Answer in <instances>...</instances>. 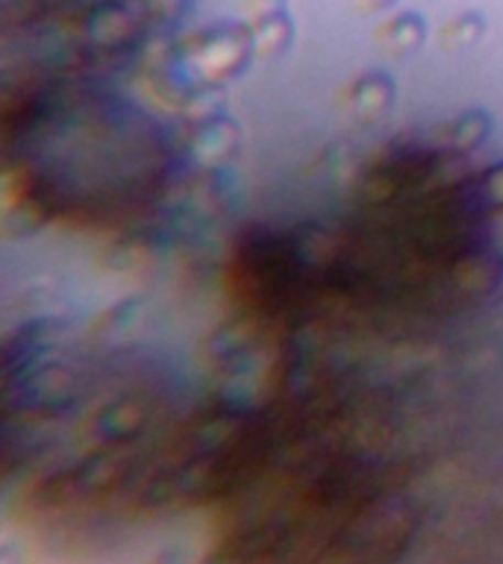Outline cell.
<instances>
[{
    "label": "cell",
    "instance_id": "cell-8",
    "mask_svg": "<svg viewBox=\"0 0 503 564\" xmlns=\"http://www.w3.org/2000/svg\"><path fill=\"white\" fill-rule=\"evenodd\" d=\"M471 198L480 209L492 212V215H503V162L489 165L471 179Z\"/></svg>",
    "mask_w": 503,
    "mask_h": 564
},
{
    "label": "cell",
    "instance_id": "cell-5",
    "mask_svg": "<svg viewBox=\"0 0 503 564\" xmlns=\"http://www.w3.org/2000/svg\"><path fill=\"white\" fill-rule=\"evenodd\" d=\"M374 36L389 54H413L427 42V19L418 10H401L389 15Z\"/></svg>",
    "mask_w": 503,
    "mask_h": 564
},
{
    "label": "cell",
    "instance_id": "cell-9",
    "mask_svg": "<svg viewBox=\"0 0 503 564\" xmlns=\"http://www.w3.org/2000/svg\"><path fill=\"white\" fill-rule=\"evenodd\" d=\"M135 3H139L144 21L162 24V27L183 24L198 7V0H135Z\"/></svg>",
    "mask_w": 503,
    "mask_h": 564
},
{
    "label": "cell",
    "instance_id": "cell-7",
    "mask_svg": "<svg viewBox=\"0 0 503 564\" xmlns=\"http://www.w3.org/2000/svg\"><path fill=\"white\" fill-rule=\"evenodd\" d=\"M485 36V19L477 10L459 12L439 30V42L445 51H466L480 45Z\"/></svg>",
    "mask_w": 503,
    "mask_h": 564
},
{
    "label": "cell",
    "instance_id": "cell-3",
    "mask_svg": "<svg viewBox=\"0 0 503 564\" xmlns=\"http://www.w3.org/2000/svg\"><path fill=\"white\" fill-rule=\"evenodd\" d=\"M397 82L389 71L369 68V71L357 74L342 91V103L351 115L371 121V118L386 115L389 109L395 107Z\"/></svg>",
    "mask_w": 503,
    "mask_h": 564
},
{
    "label": "cell",
    "instance_id": "cell-1",
    "mask_svg": "<svg viewBox=\"0 0 503 564\" xmlns=\"http://www.w3.org/2000/svg\"><path fill=\"white\" fill-rule=\"evenodd\" d=\"M181 51L200 80L225 86L251 68L256 56V38L251 21L221 19L207 27L192 30L189 36L181 38Z\"/></svg>",
    "mask_w": 503,
    "mask_h": 564
},
{
    "label": "cell",
    "instance_id": "cell-2",
    "mask_svg": "<svg viewBox=\"0 0 503 564\" xmlns=\"http://www.w3.org/2000/svg\"><path fill=\"white\" fill-rule=\"evenodd\" d=\"M242 139L244 133L239 121L221 112V115L189 121L186 133H183V151L200 168H216V165H227L239 156Z\"/></svg>",
    "mask_w": 503,
    "mask_h": 564
},
{
    "label": "cell",
    "instance_id": "cell-4",
    "mask_svg": "<svg viewBox=\"0 0 503 564\" xmlns=\"http://www.w3.org/2000/svg\"><path fill=\"white\" fill-rule=\"evenodd\" d=\"M494 130V118L485 112L483 107L462 109L459 115L436 130V139L445 151L450 153H474L477 147H483L489 142V135Z\"/></svg>",
    "mask_w": 503,
    "mask_h": 564
},
{
    "label": "cell",
    "instance_id": "cell-10",
    "mask_svg": "<svg viewBox=\"0 0 503 564\" xmlns=\"http://www.w3.org/2000/svg\"><path fill=\"white\" fill-rule=\"evenodd\" d=\"M244 7H248V12H251V19H256V15L288 10V0H244Z\"/></svg>",
    "mask_w": 503,
    "mask_h": 564
},
{
    "label": "cell",
    "instance_id": "cell-6",
    "mask_svg": "<svg viewBox=\"0 0 503 564\" xmlns=\"http://www.w3.org/2000/svg\"><path fill=\"white\" fill-rule=\"evenodd\" d=\"M251 27L253 38H256V54L260 56L286 54L292 42H295V19H292L288 10L256 15V19H251Z\"/></svg>",
    "mask_w": 503,
    "mask_h": 564
},
{
    "label": "cell",
    "instance_id": "cell-11",
    "mask_svg": "<svg viewBox=\"0 0 503 564\" xmlns=\"http://www.w3.org/2000/svg\"><path fill=\"white\" fill-rule=\"evenodd\" d=\"M353 3L365 12H383V10H392L397 0H353Z\"/></svg>",
    "mask_w": 503,
    "mask_h": 564
}]
</instances>
